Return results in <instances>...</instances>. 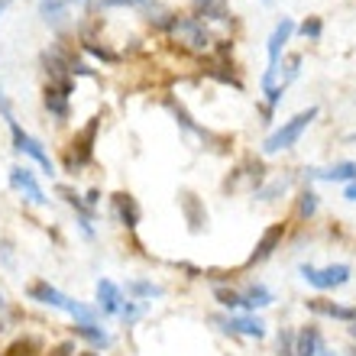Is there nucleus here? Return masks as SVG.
Segmentation results:
<instances>
[{
    "instance_id": "nucleus-27",
    "label": "nucleus",
    "mask_w": 356,
    "mask_h": 356,
    "mask_svg": "<svg viewBox=\"0 0 356 356\" xmlns=\"http://www.w3.org/2000/svg\"><path fill=\"white\" fill-rule=\"evenodd\" d=\"M58 195L65 197V201H68V204H72V207H75V211H81V214H88V207L81 204V201H78V195H75V191H72V188H58Z\"/></svg>"
},
{
    "instance_id": "nucleus-1",
    "label": "nucleus",
    "mask_w": 356,
    "mask_h": 356,
    "mask_svg": "<svg viewBox=\"0 0 356 356\" xmlns=\"http://www.w3.org/2000/svg\"><path fill=\"white\" fill-rule=\"evenodd\" d=\"M165 29H169V36L175 39L178 46L188 49V52H207L211 49V33L195 17H172L165 23Z\"/></svg>"
},
{
    "instance_id": "nucleus-32",
    "label": "nucleus",
    "mask_w": 356,
    "mask_h": 356,
    "mask_svg": "<svg viewBox=\"0 0 356 356\" xmlns=\"http://www.w3.org/2000/svg\"><path fill=\"white\" fill-rule=\"evenodd\" d=\"M318 356H337V353H334V350H324V347H321V350H318Z\"/></svg>"
},
{
    "instance_id": "nucleus-30",
    "label": "nucleus",
    "mask_w": 356,
    "mask_h": 356,
    "mask_svg": "<svg viewBox=\"0 0 356 356\" xmlns=\"http://www.w3.org/2000/svg\"><path fill=\"white\" fill-rule=\"evenodd\" d=\"M120 314H123V318H127V321H133V318H136V314H140V308H133V305H127V308H123Z\"/></svg>"
},
{
    "instance_id": "nucleus-9",
    "label": "nucleus",
    "mask_w": 356,
    "mask_h": 356,
    "mask_svg": "<svg viewBox=\"0 0 356 356\" xmlns=\"http://www.w3.org/2000/svg\"><path fill=\"white\" fill-rule=\"evenodd\" d=\"M10 185L17 188V191H23V195L33 201V204H46V195H42V188L36 185V178H33V172L29 169H10Z\"/></svg>"
},
{
    "instance_id": "nucleus-26",
    "label": "nucleus",
    "mask_w": 356,
    "mask_h": 356,
    "mask_svg": "<svg viewBox=\"0 0 356 356\" xmlns=\"http://www.w3.org/2000/svg\"><path fill=\"white\" fill-rule=\"evenodd\" d=\"M85 49H88V52H94V56H97V58H104V62H113V58H117V52H111V49L97 46L94 39H85Z\"/></svg>"
},
{
    "instance_id": "nucleus-13",
    "label": "nucleus",
    "mask_w": 356,
    "mask_h": 356,
    "mask_svg": "<svg viewBox=\"0 0 356 356\" xmlns=\"http://www.w3.org/2000/svg\"><path fill=\"white\" fill-rule=\"evenodd\" d=\"M42 104H46V111L52 113V117L68 120V94H62L58 88L46 85V91H42Z\"/></svg>"
},
{
    "instance_id": "nucleus-38",
    "label": "nucleus",
    "mask_w": 356,
    "mask_h": 356,
    "mask_svg": "<svg viewBox=\"0 0 356 356\" xmlns=\"http://www.w3.org/2000/svg\"><path fill=\"white\" fill-rule=\"evenodd\" d=\"M0 330H3V324H0Z\"/></svg>"
},
{
    "instance_id": "nucleus-12",
    "label": "nucleus",
    "mask_w": 356,
    "mask_h": 356,
    "mask_svg": "<svg viewBox=\"0 0 356 356\" xmlns=\"http://www.w3.org/2000/svg\"><path fill=\"white\" fill-rule=\"evenodd\" d=\"M321 350V334L314 324H308V327H301V334L295 337V356H318Z\"/></svg>"
},
{
    "instance_id": "nucleus-15",
    "label": "nucleus",
    "mask_w": 356,
    "mask_h": 356,
    "mask_svg": "<svg viewBox=\"0 0 356 356\" xmlns=\"http://www.w3.org/2000/svg\"><path fill=\"white\" fill-rule=\"evenodd\" d=\"M308 308L318 311V314H327V318H337V321H356V308H343V305H334V301H324V298H311Z\"/></svg>"
},
{
    "instance_id": "nucleus-37",
    "label": "nucleus",
    "mask_w": 356,
    "mask_h": 356,
    "mask_svg": "<svg viewBox=\"0 0 356 356\" xmlns=\"http://www.w3.org/2000/svg\"><path fill=\"white\" fill-rule=\"evenodd\" d=\"M350 334H353V337H356V327H350Z\"/></svg>"
},
{
    "instance_id": "nucleus-23",
    "label": "nucleus",
    "mask_w": 356,
    "mask_h": 356,
    "mask_svg": "<svg viewBox=\"0 0 356 356\" xmlns=\"http://www.w3.org/2000/svg\"><path fill=\"white\" fill-rule=\"evenodd\" d=\"M318 211V195L314 191H301V201H298V214L301 217H311Z\"/></svg>"
},
{
    "instance_id": "nucleus-6",
    "label": "nucleus",
    "mask_w": 356,
    "mask_h": 356,
    "mask_svg": "<svg viewBox=\"0 0 356 356\" xmlns=\"http://www.w3.org/2000/svg\"><path fill=\"white\" fill-rule=\"evenodd\" d=\"M97 127H101V120L94 117V120H88V127L81 133H78L75 140H72V149H68V169H81V165H88L94 156V136H97Z\"/></svg>"
},
{
    "instance_id": "nucleus-22",
    "label": "nucleus",
    "mask_w": 356,
    "mask_h": 356,
    "mask_svg": "<svg viewBox=\"0 0 356 356\" xmlns=\"http://www.w3.org/2000/svg\"><path fill=\"white\" fill-rule=\"evenodd\" d=\"M72 3H78V0H39V10L46 13V19H56L58 13L65 7H72Z\"/></svg>"
},
{
    "instance_id": "nucleus-8",
    "label": "nucleus",
    "mask_w": 356,
    "mask_h": 356,
    "mask_svg": "<svg viewBox=\"0 0 356 356\" xmlns=\"http://www.w3.org/2000/svg\"><path fill=\"white\" fill-rule=\"evenodd\" d=\"M282 236H285V224H272L269 230H266L263 236H259V243H256V250H253V256L246 259V266H256V263H266L275 250H279V243H282Z\"/></svg>"
},
{
    "instance_id": "nucleus-36",
    "label": "nucleus",
    "mask_w": 356,
    "mask_h": 356,
    "mask_svg": "<svg viewBox=\"0 0 356 356\" xmlns=\"http://www.w3.org/2000/svg\"><path fill=\"white\" fill-rule=\"evenodd\" d=\"M78 356H97V353H78Z\"/></svg>"
},
{
    "instance_id": "nucleus-20",
    "label": "nucleus",
    "mask_w": 356,
    "mask_h": 356,
    "mask_svg": "<svg viewBox=\"0 0 356 356\" xmlns=\"http://www.w3.org/2000/svg\"><path fill=\"white\" fill-rule=\"evenodd\" d=\"M269 301H272V295L263 289V285H253V289L243 295V305H246V308H263V305H269Z\"/></svg>"
},
{
    "instance_id": "nucleus-29",
    "label": "nucleus",
    "mask_w": 356,
    "mask_h": 356,
    "mask_svg": "<svg viewBox=\"0 0 356 356\" xmlns=\"http://www.w3.org/2000/svg\"><path fill=\"white\" fill-rule=\"evenodd\" d=\"M72 353H75V343H68V340H65V343H58V347L52 350L49 356H72Z\"/></svg>"
},
{
    "instance_id": "nucleus-7",
    "label": "nucleus",
    "mask_w": 356,
    "mask_h": 356,
    "mask_svg": "<svg viewBox=\"0 0 356 356\" xmlns=\"http://www.w3.org/2000/svg\"><path fill=\"white\" fill-rule=\"evenodd\" d=\"M301 275L314 285V289H337L343 282L350 279V266L337 263V266H327V269H314V266H301Z\"/></svg>"
},
{
    "instance_id": "nucleus-34",
    "label": "nucleus",
    "mask_w": 356,
    "mask_h": 356,
    "mask_svg": "<svg viewBox=\"0 0 356 356\" xmlns=\"http://www.w3.org/2000/svg\"><path fill=\"white\" fill-rule=\"evenodd\" d=\"M7 3H10V0H0V13H3V7H7Z\"/></svg>"
},
{
    "instance_id": "nucleus-39",
    "label": "nucleus",
    "mask_w": 356,
    "mask_h": 356,
    "mask_svg": "<svg viewBox=\"0 0 356 356\" xmlns=\"http://www.w3.org/2000/svg\"><path fill=\"white\" fill-rule=\"evenodd\" d=\"M353 356H356V353H353Z\"/></svg>"
},
{
    "instance_id": "nucleus-11",
    "label": "nucleus",
    "mask_w": 356,
    "mask_h": 356,
    "mask_svg": "<svg viewBox=\"0 0 356 356\" xmlns=\"http://www.w3.org/2000/svg\"><path fill=\"white\" fill-rule=\"evenodd\" d=\"M113 207H117L120 224H127L130 230L140 224V204H136V197H133V195H127V191H117V195H113Z\"/></svg>"
},
{
    "instance_id": "nucleus-5",
    "label": "nucleus",
    "mask_w": 356,
    "mask_h": 356,
    "mask_svg": "<svg viewBox=\"0 0 356 356\" xmlns=\"http://www.w3.org/2000/svg\"><path fill=\"white\" fill-rule=\"evenodd\" d=\"M42 65H46L49 85L58 88L62 94H72V81H75V68H72V58H65L58 49L52 52H42Z\"/></svg>"
},
{
    "instance_id": "nucleus-18",
    "label": "nucleus",
    "mask_w": 356,
    "mask_h": 356,
    "mask_svg": "<svg viewBox=\"0 0 356 356\" xmlns=\"http://www.w3.org/2000/svg\"><path fill=\"white\" fill-rule=\"evenodd\" d=\"M39 350H42V343L36 337H19L3 350V356H39Z\"/></svg>"
},
{
    "instance_id": "nucleus-2",
    "label": "nucleus",
    "mask_w": 356,
    "mask_h": 356,
    "mask_svg": "<svg viewBox=\"0 0 356 356\" xmlns=\"http://www.w3.org/2000/svg\"><path fill=\"white\" fill-rule=\"evenodd\" d=\"M29 298L39 301V305H49V308L68 311V314H72V318H78V321H94V311L91 308H85L81 301L62 295V291L52 289L49 282H33V285H29Z\"/></svg>"
},
{
    "instance_id": "nucleus-10",
    "label": "nucleus",
    "mask_w": 356,
    "mask_h": 356,
    "mask_svg": "<svg viewBox=\"0 0 356 356\" xmlns=\"http://www.w3.org/2000/svg\"><path fill=\"white\" fill-rule=\"evenodd\" d=\"M178 204H181V211H185V220H188V227H191V230H201V227L207 224V211H204V204H201V201H197L195 195H191V191H181V195H178Z\"/></svg>"
},
{
    "instance_id": "nucleus-24",
    "label": "nucleus",
    "mask_w": 356,
    "mask_h": 356,
    "mask_svg": "<svg viewBox=\"0 0 356 356\" xmlns=\"http://www.w3.org/2000/svg\"><path fill=\"white\" fill-rule=\"evenodd\" d=\"M214 295L220 305H227V308H240V305H243V295H236V291H230V289H217Z\"/></svg>"
},
{
    "instance_id": "nucleus-35",
    "label": "nucleus",
    "mask_w": 356,
    "mask_h": 356,
    "mask_svg": "<svg viewBox=\"0 0 356 356\" xmlns=\"http://www.w3.org/2000/svg\"><path fill=\"white\" fill-rule=\"evenodd\" d=\"M0 308H3V291H0Z\"/></svg>"
},
{
    "instance_id": "nucleus-4",
    "label": "nucleus",
    "mask_w": 356,
    "mask_h": 356,
    "mask_svg": "<svg viewBox=\"0 0 356 356\" xmlns=\"http://www.w3.org/2000/svg\"><path fill=\"white\" fill-rule=\"evenodd\" d=\"M0 111H3V117L10 120V133H13V149L17 152H26L29 159H36L39 165H42V172H49L52 175V159H49V152L39 146L29 133H23L19 130V123L13 120V111H10V104H7V97H3V91H0Z\"/></svg>"
},
{
    "instance_id": "nucleus-21",
    "label": "nucleus",
    "mask_w": 356,
    "mask_h": 356,
    "mask_svg": "<svg viewBox=\"0 0 356 356\" xmlns=\"http://www.w3.org/2000/svg\"><path fill=\"white\" fill-rule=\"evenodd\" d=\"M127 291H130V295H136V298H159V295H162L159 285H149V282H130V285H127Z\"/></svg>"
},
{
    "instance_id": "nucleus-16",
    "label": "nucleus",
    "mask_w": 356,
    "mask_h": 356,
    "mask_svg": "<svg viewBox=\"0 0 356 356\" xmlns=\"http://www.w3.org/2000/svg\"><path fill=\"white\" fill-rule=\"evenodd\" d=\"M224 324L227 330H236V334H246V337H263L266 334V324L256 318H227V321H217Z\"/></svg>"
},
{
    "instance_id": "nucleus-31",
    "label": "nucleus",
    "mask_w": 356,
    "mask_h": 356,
    "mask_svg": "<svg viewBox=\"0 0 356 356\" xmlns=\"http://www.w3.org/2000/svg\"><path fill=\"white\" fill-rule=\"evenodd\" d=\"M347 197H350V201H356V181H353V185L347 188Z\"/></svg>"
},
{
    "instance_id": "nucleus-14",
    "label": "nucleus",
    "mask_w": 356,
    "mask_h": 356,
    "mask_svg": "<svg viewBox=\"0 0 356 356\" xmlns=\"http://www.w3.org/2000/svg\"><path fill=\"white\" fill-rule=\"evenodd\" d=\"M308 175L321 181H343V178H356V162H337L330 169H308Z\"/></svg>"
},
{
    "instance_id": "nucleus-25",
    "label": "nucleus",
    "mask_w": 356,
    "mask_h": 356,
    "mask_svg": "<svg viewBox=\"0 0 356 356\" xmlns=\"http://www.w3.org/2000/svg\"><path fill=\"white\" fill-rule=\"evenodd\" d=\"M321 29H324V26H321V19L311 17V19H305V23H301V36H305V39H318Z\"/></svg>"
},
{
    "instance_id": "nucleus-28",
    "label": "nucleus",
    "mask_w": 356,
    "mask_h": 356,
    "mask_svg": "<svg viewBox=\"0 0 356 356\" xmlns=\"http://www.w3.org/2000/svg\"><path fill=\"white\" fill-rule=\"evenodd\" d=\"M146 0H97V7H143Z\"/></svg>"
},
{
    "instance_id": "nucleus-33",
    "label": "nucleus",
    "mask_w": 356,
    "mask_h": 356,
    "mask_svg": "<svg viewBox=\"0 0 356 356\" xmlns=\"http://www.w3.org/2000/svg\"><path fill=\"white\" fill-rule=\"evenodd\" d=\"M207 3H211V0H197V7H207Z\"/></svg>"
},
{
    "instance_id": "nucleus-3",
    "label": "nucleus",
    "mask_w": 356,
    "mask_h": 356,
    "mask_svg": "<svg viewBox=\"0 0 356 356\" xmlns=\"http://www.w3.org/2000/svg\"><path fill=\"white\" fill-rule=\"evenodd\" d=\"M318 117V107H308V111H301L295 113L289 123H282L279 130L272 133L269 140L263 143V149L266 152H282V149H289V146H295V143L301 140V133L308 130V123Z\"/></svg>"
},
{
    "instance_id": "nucleus-17",
    "label": "nucleus",
    "mask_w": 356,
    "mask_h": 356,
    "mask_svg": "<svg viewBox=\"0 0 356 356\" xmlns=\"http://www.w3.org/2000/svg\"><path fill=\"white\" fill-rule=\"evenodd\" d=\"M97 301H101V308L107 311V314H117V311H120V289H117L113 282L101 279L97 282Z\"/></svg>"
},
{
    "instance_id": "nucleus-19",
    "label": "nucleus",
    "mask_w": 356,
    "mask_h": 356,
    "mask_svg": "<svg viewBox=\"0 0 356 356\" xmlns=\"http://www.w3.org/2000/svg\"><path fill=\"white\" fill-rule=\"evenodd\" d=\"M75 334H78V337H85L88 343H94V347H107V343H111V337H107L101 327H94L91 321H81V324H75Z\"/></svg>"
}]
</instances>
